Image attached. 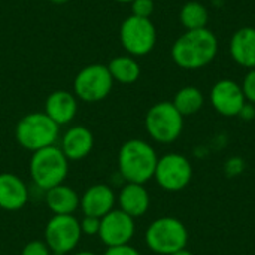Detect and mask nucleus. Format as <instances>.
Masks as SVG:
<instances>
[{
	"label": "nucleus",
	"instance_id": "obj_5",
	"mask_svg": "<svg viewBox=\"0 0 255 255\" xmlns=\"http://www.w3.org/2000/svg\"><path fill=\"white\" fill-rule=\"evenodd\" d=\"M145 241L152 253L172 255L187 247L188 232L181 220L175 217H161L149 224Z\"/></svg>",
	"mask_w": 255,
	"mask_h": 255
},
{
	"label": "nucleus",
	"instance_id": "obj_1",
	"mask_svg": "<svg viewBox=\"0 0 255 255\" xmlns=\"http://www.w3.org/2000/svg\"><path fill=\"white\" fill-rule=\"evenodd\" d=\"M173 63L185 70H199L211 64L218 54V39L208 27L187 30L172 45Z\"/></svg>",
	"mask_w": 255,
	"mask_h": 255
},
{
	"label": "nucleus",
	"instance_id": "obj_3",
	"mask_svg": "<svg viewBox=\"0 0 255 255\" xmlns=\"http://www.w3.org/2000/svg\"><path fill=\"white\" fill-rule=\"evenodd\" d=\"M28 172L33 184L40 190L48 191L66 181L69 173V160L60 146L52 145L33 152Z\"/></svg>",
	"mask_w": 255,
	"mask_h": 255
},
{
	"label": "nucleus",
	"instance_id": "obj_22",
	"mask_svg": "<svg viewBox=\"0 0 255 255\" xmlns=\"http://www.w3.org/2000/svg\"><path fill=\"white\" fill-rule=\"evenodd\" d=\"M179 21L187 30L206 28L209 21V10L200 1H188L181 7Z\"/></svg>",
	"mask_w": 255,
	"mask_h": 255
},
{
	"label": "nucleus",
	"instance_id": "obj_32",
	"mask_svg": "<svg viewBox=\"0 0 255 255\" xmlns=\"http://www.w3.org/2000/svg\"><path fill=\"white\" fill-rule=\"evenodd\" d=\"M73 255H97L94 254V253H91V251H79V253H76V254Z\"/></svg>",
	"mask_w": 255,
	"mask_h": 255
},
{
	"label": "nucleus",
	"instance_id": "obj_15",
	"mask_svg": "<svg viewBox=\"0 0 255 255\" xmlns=\"http://www.w3.org/2000/svg\"><path fill=\"white\" fill-rule=\"evenodd\" d=\"M28 202V190L24 181L9 172L0 173V209L21 211Z\"/></svg>",
	"mask_w": 255,
	"mask_h": 255
},
{
	"label": "nucleus",
	"instance_id": "obj_24",
	"mask_svg": "<svg viewBox=\"0 0 255 255\" xmlns=\"http://www.w3.org/2000/svg\"><path fill=\"white\" fill-rule=\"evenodd\" d=\"M155 3L154 0H133L131 1V10L133 15L140 18H149L154 12Z\"/></svg>",
	"mask_w": 255,
	"mask_h": 255
},
{
	"label": "nucleus",
	"instance_id": "obj_18",
	"mask_svg": "<svg viewBox=\"0 0 255 255\" xmlns=\"http://www.w3.org/2000/svg\"><path fill=\"white\" fill-rule=\"evenodd\" d=\"M118 205L123 212L130 215L131 218L142 217L148 212L151 199L149 193L142 184H131L127 182L118 196Z\"/></svg>",
	"mask_w": 255,
	"mask_h": 255
},
{
	"label": "nucleus",
	"instance_id": "obj_12",
	"mask_svg": "<svg viewBox=\"0 0 255 255\" xmlns=\"http://www.w3.org/2000/svg\"><path fill=\"white\" fill-rule=\"evenodd\" d=\"M245 102L242 87L233 79H220L211 90V103L224 117H238Z\"/></svg>",
	"mask_w": 255,
	"mask_h": 255
},
{
	"label": "nucleus",
	"instance_id": "obj_9",
	"mask_svg": "<svg viewBox=\"0 0 255 255\" xmlns=\"http://www.w3.org/2000/svg\"><path fill=\"white\" fill-rule=\"evenodd\" d=\"M79 220L73 215H54L45 227V244L52 255L72 253L81 241Z\"/></svg>",
	"mask_w": 255,
	"mask_h": 255
},
{
	"label": "nucleus",
	"instance_id": "obj_20",
	"mask_svg": "<svg viewBox=\"0 0 255 255\" xmlns=\"http://www.w3.org/2000/svg\"><path fill=\"white\" fill-rule=\"evenodd\" d=\"M109 73L120 84H133L140 76V64L131 55H120L109 61Z\"/></svg>",
	"mask_w": 255,
	"mask_h": 255
},
{
	"label": "nucleus",
	"instance_id": "obj_19",
	"mask_svg": "<svg viewBox=\"0 0 255 255\" xmlns=\"http://www.w3.org/2000/svg\"><path fill=\"white\" fill-rule=\"evenodd\" d=\"M45 202L54 215H73L79 208L81 196L72 187L60 184L46 191Z\"/></svg>",
	"mask_w": 255,
	"mask_h": 255
},
{
	"label": "nucleus",
	"instance_id": "obj_23",
	"mask_svg": "<svg viewBox=\"0 0 255 255\" xmlns=\"http://www.w3.org/2000/svg\"><path fill=\"white\" fill-rule=\"evenodd\" d=\"M241 87H242V93L245 96V100L255 105V69L248 70Z\"/></svg>",
	"mask_w": 255,
	"mask_h": 255
},
{
	"label": "nucleus",
	"instance_id": "obj_30",
	"mask_svg": "<svg viewBox=\"0 0 255 255\" xmlns=\"http://www.w3.org/2000/svg\"><path fill=\"white\" fill-rule=\"evenodd\" d=\"M172 255H194L191 251H188L187 248H184V250H179V251H176V253H173Z\"/></svg>",
	"mask_w": 255,
	"mask_h": 255
},
{
	"label": "nucleus",
	"instance_id": "obj_17",
	"mask_svg": "<svg viewBox=\"0 0 255 255\" xmlns=\"http://www.w3.org/2000/svg\"><path fill=\"white\" fill-rule=\"evenodd\" d=\"M76 112H78L76 97L66 90H57L51 93L45 102V114L57 126L69 124L76 117Z\"/></svg>",
	"mask_w": 255,
	"mask_h": 255
},
{
	"label": "nucleus",
	"instance_id": "obj_16",
	"mask_svg": "<svg viewBox=\"0 0 255 255\" xmlns=\"http://www.w3.org/2000/svg\"><path fill=\"white\" fill-rule=\"evenodd\" d=\"M233 61L245 69H255V28L242 27L236 30L229 42Z\"/></svg>",
	"mask_w": 255,
	"mask_h": 255
},
{
	"label": "nucleus",
	"instance_id": "obj_14",
	"mask_svg": "<svg viewBox=\"0 0 255 255\" xmlns=\"http://www.w3.org/2000/svg\"><path fill=\"white\" fill-rule=\"evenodd\" d=\"M94 148V136L84 126L70 127L61 137L60 149L69 161H79L90 155Z\"/></svg>",
	"mask_w": 255,
	"mask_h": 255
},
{
	"label": "nucleus",
	"instance_id": "obj_13",
	"mask_svg": "<svg viewBox=\"0 0 255 255\" xmlns=\"http://www.w3.org/2000/svg\"><path fill=\"white\" fill-rule=\"evenodd\" d=\"M117 197L112 188L106 184H94L81 196L79 208L84 215L102 218L115 206Z\"/></svg>",
	"mask_w": 255,
	"mask_h": 255
},
{
	"label": "nucleus",
	"instance_id": "obj_6",
	"mask_svg": "<svg viewBox=\"0 0 255 255\" xmlns=\"http://www.w3.org/2000/svg\"><path fill=\"white\" fill-rule=\"evenodd\" d=\"M148 134L158 143L175 142L184 128V117L178 112L172 102H158L149 108L145 117Z\"/></svg>",
	"mask_w": 255,
	"mask_h": 255
},
{
	"label": "nucleus",
	"instance_id": "obj_21",
	"mask_svg": "<svg viewBox=\"0 0 255 255\" xmlns=\"http://www.w3.org/2000/svg\"><path fill=\"white\" fill-rule=\"evenodd\" d=\"M172 103L182 117H188V115H194L196 112L202 109L205 103V97H203V93L197 87L188 85V87L181 88L175 94V99Z\"/></svg>",
	"mask_w": 255,
	"mask_h": 255
},
{
	"label": "nucleus",
	"instance_id": "obj_11",
	"mask_svg": "<svg viewBox=\"0 0 255 255\" xmlns=\"http://www.w3.org/2000/svg\"><path fill=\"white\" fill-rule=\"evenodd\" d=\"M136 232L134 218L123 212L121 209H112L109 214L100 218L99 238L106 248L127 245Z\"/></svg>",
	"mask_w": 255,
	"mask_h": 255
},
{
	"label": "nucleus",
	"instance_id": "obj_8",
	"mask_svg": "<svg viewBox=\"0 0 255 255\" xmlns=\"http://www.w3.org/2000/svg\"><path fill=\"white\" fill-rule=\"evenodd\" d=\"M114 79L105 64H90L81 69L75 78L73 90L78 99L94 103L106 99L112 90Z\"/></svg>",
	"mask_w": 255,
	"mask_h": 255
},
{
	"label": "nucleus",
	"instance_id": "obj_31",
	"mask_svg": "<svg viewBox=\"0 0 255 255\" xmlns=\"http://www.w3.org/2000/svg\"><path fill=\"white\" fill-rule=\"evenodd\" d=\"M49 1H52L54 4H64V3H67L70 0H49Z\"/></svg>",
	"mask_w": 255,
	"mask_h": 255
},
{
	"label": "nucleus",
	"instance_id": "obj_4",
	"mask_svg": "<svg viewBox=\"0 0 255 255\" xmlns=\"http://www.w3.org/2000/svg\"><path fill=\"white\" fill-rule=\"evenodd\" d=\"M60 136L57 126L45 112H31L22 117L15 128V137L21 148L36 152L55 145Z\"/></svg>",
	"mask_w": 255,
	"mask_h": 255
},
{
	"label": "nucleus",
	"instance_id": "obj_27",
	"mask_svg": "<svg viewBox=\"0 0 255 255\" xmlns=\"http://www.w3.org/2000/svg\"><path fill=\"white\" fill-rule=\"evenodd\" d=\"M103 255H142L134 247L131 245H120V247H111L106 248Z\"/></svg>",
	"mask_w": 255,
	"mask_h": 255
},
{
	"label": "nucleus",
	"instance_id": "obj_26",
	"mask_svg": "<svg viewBox=\"0 0 255 255\" xmlns=\"http://www.w3.org/2000/svg\"><path fill=\"white\" fill-rule=\"evenodd\" d=\"M21 255H52L45 241H30L22 248Z\"/></svg>",
	"mask_w": 255,
	"mask_h": 255
},
{
	"label": "nucleus",
	"instance_id": "obj_28",
	"mask_svg": "<svg viewBox=\"0 0 255 255\" xmlns=\"http://www.w3.org/2000/svg\"><path fill=\"white\" fill-rule=\"evenodd\" d=\"M238 117H241V118L245 120V121H253L255 118V105L250 103V102H245V105H244L242 109L239 111Z\"/></svg>",
	"mask_w": 255,
	"mask_h": 255
},
{
	"label": "nucleus",
	"instance_id": "obj_7",
	"mask_svg": "<svg viewBox=\"0 0 255 255\" xmlns=\"http://www.w3.org/2000/svg\"><path fill=\"white\" fill-rule=\"evenodd\" d=\"M120 40L131 57L148 55L157 43V30L149 18L130 15L120 27Z\"/></svg>",
	"mask_w": 255,
	"mask_h": 255
},
{
	"label": "nucleus",
	"instance_id": "obj_10",
	"mask_svg": "<svg viewBox=\"0 0 255 255\" xmlns=\"http://www.w3.org/2000/svg\"><path fill=\"white\" fill-rule=\"evenodd\" d=\"M154 178L163 190L176 193L190 184L193 178V167L184 155L175 152L166 154L158 158Z\"/></svg>",
	"mask_w": 255,
	"mask_h": 255
},
{
	"label": "nucleus",
	"instance_id": "obj_25",
	"mask_svg": "<svg viewBox=\"0 0 255 255\" xmlns=\"http://www.w3.org/2000/svg\"><path fill=\"white\" fill-rule=\"evenodd\" d=\"M79 227H81L82 235L96 236V235H99V230H100V218L84 215V218L79 220Z\"/></svg>",
	"mask_w": 255,
	"mask_h": 255
},
{
	"label": "nucleus",
	"instance_id": "obj_2",
	"mask_svg": "<svg viewBox=\"0 0 255 255\" xmlns=\"http://www.w3.org/2000/svg\"><path fill=\"white\" fill-rule=\"evenodd\" d=\"M158 157L155 149L142 139L127 140L118 152V170L131 184H146L154 178Z\"/></svg>",
	"mask_w": 255,
	"mask_h": 255
},
{
	"label": "nucleus",
	"instance_id": "obj_29",
	"mask_svg": "<svg viewBox=\"0 0 255 255\" xmlns=\"http://www.w3.org/2000/svg\"><path fill=\"white\" fill-rule=\"evenodd\" d=\"M242 167H244V163L241 158H230L226 166V170L229 172V175H238L242 172Z\"/></svg>",
	"mask_w": 255,
	"mask_h": 255
},
{
	"label": "nucleus",
	"instance_id": "obj_33",
	"mask_svg": "<svg viewBox=\"0 0 255 255\" xmlns=\"http://www.w3.org/2000/svg\"><path fill=\"white\" fill-rule=\"evenodd\" d=\"M115 1H118V3H131L133 0H115Z\"/></svg>",
	"mask_w": 255,
	"mask_h": 255
}]
</instances>
